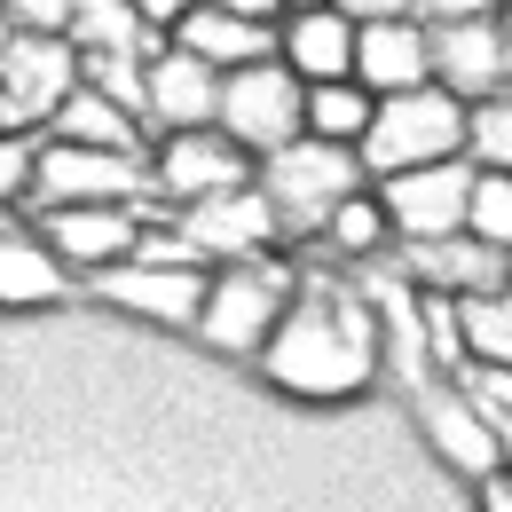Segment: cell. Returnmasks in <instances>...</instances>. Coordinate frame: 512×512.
Returning a JSON list of instances; mask_svg holds the SVG:
<instances>
[{
	"label": "cell",
	"instance_id": "obj_27",
	"mask_svg": "<svg viewBox=\"0 0 512 512\" xmlns=\"http://www.w3.org/2000/svg\"><path fill=\"white\" fill-rule=\"evenodd\" d=\"M465 158L481 174H512V95H489L465 111Z\"/></svg>",
	"mask_w": 512,
	"mask_h": 512
},
{
	"label": "cell",
	"instance_id": "obj_36",
	"mask_svg": "<svg viewBox=\"0 0 512 512\" xmlns=\"http://www.w3.org/2000/svg\"><path fill=\"white\" fill-rule=\"evenodd\" d=\"M497 40H505V95H512V8H497Z\"/></svg>",
	"mask_w": 512,
	"mask_h": 512
},
{
	"label": "cell",
	"instance_id": "obj_31",
	"mask_svg": "<svg viewBox=\"0 0 512 512\" xmlns=\"http://www.w3.org/2000/svg\"><path fill=\"white\" fill-rule=\"evenodd\" d=\"M331 8H339L355 32H363V24H410V16H418V0H331Z\"/></svg>",
	"mask_w": 512,
	"mask_h": 512
},
{
	"label": "cell",
	"instance_id": "obj_23",
	"mask_svg": "<svg viewBox=\"0 0 512 512\" xmlns=\"http://www.w3.org/2000/svg\"><path fill=\"white\" fill-rule=\"evenodd\" d=\"M371 111H379V95L355 87V79L308 87V142H339V150H355V142L371 134Z\"/></svg>",
	"mask_w": 512,
	"mask_h": 512
},
{
	"label": "cell",
	"instance_id": "obj_26",
	"mask_svg": "<svg viewBox=\"0 0 512 512\" xmlns=\"http://www.w3.org/2000/svg\"><path fill=\"white\" fill-rule=\"evenodd\" d=\"M465 237H473V245H489V253H512V174H481V166H473Z\"/></svg>",
	"mask_w": 512,
	"mask_h": 512
},
{
	"label": "cell",
	"instance_id": "obj_16",
	"mask_svg": "<svg viewBox=\"0 0 512 512\" xmlns=\"http://www.w3.org/2000/svg\"><path fill=\"white\" fill-rule=\"evenodd\" d=\"M48 253L64 260V268H87V276H103V268H119L134 260V237H142V213L134 205H64V213H48Z\"/></svg>",
	"mask_w": 512,
	"mask_h": 512
},
{
	"label": "cell",
	"instance_id": "obj_12",
	"mask_svg": "<svg viewBox=\"0 0 512 512\" xmlns=\"http://www.w3.org/2000/svg\"><path fill=\"white\" fill-rule=\"evenodd\" d=\"M182 245L197 260H268L276 245V213L260 205V190H229V197H205V205H182Z\"/></svg>",
	"mask_w": 512,
	"mask_h": 512
},
{
	"label": "cell",
	"instance_id": "obj_34",
	"mask_svg": "<svg viewBox=\"0 0 512 512\" xmlns=\"http://www.w3.org/2000/svg\"><path fill=\"white\" fill-rule=\"evenodd\" d=\"M213 8H229V16H245V24H268V32L292 16V0H213Z\"/></svg>",
	"mask_w": 512,
	"mask_h": 512
},
{
	"label": "cell",
	"instance_id": "obj_4",
	"mask_svg": "<svg viewBox=\"0 0 512 512\" xmlns=\"http://www.w3.org/2000/svg\"><path fill=\"white\" fill-rule=\"evenodd\" d=\"M292 292H300V276H292L284 260H237V268H221V276L205 284L197 339L221 347V355H260L268 331H276L284 308H292Z\"/></svg>",
	"mask_w": 512,
	"mask_h": 512
},
{
	"label": "cell",
	"instance_id": "obj_3",
	"mask_svg": "<svg viewBox=\"0 0 512 512\" xmlns=\"http://www.w3.org/2000/svg\"><path fill=\"white\" fill-rule=\"evenodd\" d=\"M355 158H363V182H394V174H418V166L465 158V103L442 95V87L379 95L371 134L355 142Z\"/></svg>",
	"mask_w": 512,
	"mask_h": 512
},
{
	"label": "cell",
	"instance_id": "obj_39",
	"mask_svg": "<svg viewBox=\"0 0 512 512\" xmlns=\"http://www.w3.org/2000/svg\"><path fill=\"white\" fill-rule=\"evenodd\" d=\"M0 134H8V111H0Z\"/></svg>",
	"mask_w": 512,
	"mask_h": 512
},
{
	"label": "cell",
	"instance_id": "obj_32",
	"mask_svg": "<svg viewBox=\"0 0 512 512\" xmlns=\"http://www.w3.org/2000/svg\"><path fill=\"white\" fill-rule=\"evenodd\" d=\"M505 0H418V24H481V16H497Z\"/></svg>",
	"mask_w": 512,
	"mask_h": 512
},
{
	"label": "cell",
	"instance_id": "obj_8",
	"mask_svg": "<svg viewBox=\"0 0 512 512\" xmlns=\"http://www.w3.org/2000/svg\"><path fill=\"white\" fill-rule=\"evenodd\" d=\"M142 190H150V166L142 158L79 150V142H48L40 150V174H32V197L48 213H64V205H134Z\"/></svg>",
	"mask_w": 512,
	"mask_h": 512
},
{
	"label": "cell",
	"instance_id": "obj_20",
	"mask_svg": "<svg viewBox=\"0 0 512 512\" xmlns=\"http://www.w3.org/2000/svg\"><path fill=\"white\" fill-rule=\"evenodd\" d=\"M71 292V268L48 253V237H24L0 221V308H48Z\"/></svg>",
	"mask_w": 512,
	"mask_h": 512
},
{
	"label": "cell",
	"instance_id": "obj_30",
	"mask_svg": "<svg viewBox=\"0 0 512 512\" xmlns=\"http://www.w3.org/2000/svg\"><path fill=\"white\" fill-rule=\"evenodd\" d=\"M0 16H8L16 32H56V40H64L71 0H0Z\"/></svg>",
	"mask_w": 512,
	"mask_h": 512
},
{
	"label": "cell",
	"instance_id": "obj_25",
	"mask_svg": "<svg viewBox=\"0 0 512 512\" xmlns=\"http://www.w3.org/2000/svg\"><path fill=\"white\" fill-rule=\"evenodd\" d=\"M386 237H394V229H386V205H379V190H355L347 197V205H339V213H331V221H323V253H347V260H363V253H379Z\"/></svg>",
	"mask_w": 512,
	"mask_h": 512
},
{
	"label": "cell",
	"instance_id": "obj_19",
	"mask_svg": "<svg viewBox=\"0 0 512 512\" xmlns=\"http://www.w3.org/2000/svg\"><path fill=\"white\" fill-rule=\"evenodd\" d=\"M355 87L371 95H410V87H434V48H426V24H363L355 32Z\"/></svg>",
	"mask_w": 512,
	"mask_h": 512
},
{
	"label": "cell",
	"instance_id": "obj_29",
	"mask_svg": "<svg viewBox=\"0 0 512 512\" xmlns=\"http://www.w3.org/2000/svg\"><path fill=\"white\" fill-rule=\"evenodd\" d=\"M465 394H473V410H481V418H489V426H497V434H505L512 442V371H489V363H465Z\"/></svg>",
	"mask_w": 512,
	"mask_h": 512
},
{
	"label": "cell",
	"instance_id": "obj_14",
	"mask_svg": "<svg viewBox=\"0 0 512 512\" xmlns=\"http://www.w3.org/2000/svg\"><path fill=\"white\" fill-rule=\"evenodd\" d=\"M402 284L434 292V300H481L512 284V253H489L473 237H434V245H402Z\"/></svg>",
	"mask_w": 512,
	"mask_h": 512
},
{
	"label": "cell",
	"instance_id": "obj_38",
	"mask_svg": "<svg viewBox=\"0 0 512 512\" xmlns=\"http://www.w3.org/2000/svg\"><path fill=\"white\" fill-rule=\"evenodd\" d=\"M292 8H331V0H292Z\"/></svg>",
	"mask_w": 512,
	"mask_h": 512
},
{
	"label": "cell",
	"instance_id": "obj_17",
	"mask_svg": "<svg viewBox=\"0 0 512 512\" xmlns=\"http://www.w3.org/2000/svg\"><path fill=\"white\" fill-rule=\"evenodd\" d=\"M276 64L292 71L300 87H331V79H355V24L339 8H292L276 24Z\"/></svg>",
	"mask_w": 512,
	"mask_h": 512
},
{
	"label": "cell",
	"instance_id": "obj_1",
	"mask_svg": "<svg viewBox=\"0 0 512 512\" xmlns=\"http://www.w3.org/2000/svg\"><path fill=\"white\" fill-rule=\"evenodd\" d=\"M386 363V323L363 292L347 284H308L292 292L284 323L268 331L260 347V371L284 386V394H316V402H339V394H363Z\"/></svg>",
	"mask_w": 512,
	"mask_h": 512
},
{
	"label": "cell",
	"instance_id": "obj_33",
	"mask_svg": "<svg viewBox=\"0 0 512 512\" xmlns=\"http://www.w3.org/2000/svg\"><path fill=\"white\" fill-rule=\"evenodd\" d=\"M134 16H142V24H150V32H174V24H182V16H190L197 0H127Z\"/></svg>",
	"mask_w": 512,
	"mask_h": 512
},
{
	"label": "cell",
	"instance_id": "obj_9",
	"mask_svg": "<svg viewBox=\"0 0 512 512\" xmlns=\"http://www.w3.org/2000/svg\"><path fill=\"white\" fill-rule=\"evenodd\" d=\"M150 190L174 197V205H205V197L253 190V158L229 142L221 127L197 134H158V166H150Z\"/></svg>",
	"mask_w": 512,
	"mask_h": 512
},
{
	"label": "cell",
	"instance_id": "obj_10",
	"mask_svg": "<svg viewBox=\"0 0 512 512\" xmlns=\"http://www.w3.org/2000/svg\"><path fill=\"white\" fill-rule=\"evenodd\" d=\"M205 260H119L95 276V292L127 316H150V323H174V331H197V308H205Z\"/></svg>",
	"mask_w": 512,
	"mask_h": 512
},
{
	"label": "cell",
	"instance_id": "obj_21",
	"mask_svg": "<svg viewBox=\"0 0 512 512\" xmlns=\"http://www.w3.org/2000/svg\"><path fill=\"white\" fill-rule=\"evenodd\" d=\"M48 142H79V150H119V158H142V119L119 111L111 95H95V87H71V103L48 119Z\"/></svg>",
	"mask_w": 512,
	"mask_h": 512
},
{
	"label": "cell",
	"instance_id": "obj_6",
	"mask_svg": "<svg viewBox=\"0 0 512 512\" xmlns=\"http://www.w3.org/2000/svg\"><path fill=\"white\" fill-rule=\"evenodd\" d=\"M71 87H79L71 40H56V32H16L0 48V111H8V127L40 134L71 103Z\"/></svg>",
	"mask_w": 512,
	"mask_h": 512
},
{
	"label": "cell",
	"instance_id": "obj_2",
	"mask_svg": "<svg viewBox=\"0 0 512 512\" xmlns=\"http://www.w3.org/2000/svg\"><path fill=\"white\" fill-rule=\"evenodd\" d=\"M253 190L276 213V237H323V221L363 190V158L339 150V142H308L300 134L292 150H276V158L253 166Z\"/></svg>",
	"mask_w": 512,
	"mask_h": 512
},
{
	"label": "cell",
	"instance_id": "obj_40",
	"mask_svg": "<svg viewBox=\"0 0 512 512\" xmlns=\"http://www.w3.org/2000/svg\"><path fill=\"white\" fill-rule=\"evenodd\" d=\"M505 8H512V0H505Z\"/></svg>",
	"mask_w": 512,
	"mask_h": 512
},
{
	"label": "cell",
	"instance_id": "obj_11",
	"mask_svg": "<svg viewBox=\"0 0 512 512\" xmlns=\"http://www.w3.org/2000/svg\"><path fill=\"white\" fill-rule=\"evenodd\" d=\"M221 119V71H205L182 48H158L142 64V127L158 134H197Z\"/></svg>",
	"mask_w": 512,
	"mask_h": 512
},
{
	"label": "cell",
	"instance_id": "obj_15",
	"mask_svg": "<svg viewBox=\"0 0 512 512\" xmlns=\"http://www.w3.org/2000/svg\"><path fill=\"white\" fill-rule=\"evenodd\" d=\"M426 48H434V87L457 95L465 111L505 95V40H497V16L481 24H426Z\"/></svg>",
	"mask_w": 512,
	"mask_h": 512
},
{
	"label": "cell",
	"instance_id": "obj_35",
	"mask_svg": "<svg viewBox=\"0 0 512 512\" xmlns=\"http://www.w3.org/2000/svg\"><path fill=\"white\" fill-rule=\"evenodd\" d=\"M481 512H512V473H489V481H481Z\"/></svg>",
	"mask_w": 512,
	"mask_h": 512
},
{
	"label": "cell",
	"instance_id": "obj_28",
	"mask_svg": "<svg viewBox=\"0 0 512 512\" xmlns=\"http://www.w3.org/2000/svg\"><path fill=\"white\" fill-rule=\"evenodd\" d=\"M40 150H48V134H24V127H8V134H0V205L32 197V174H40Z\"/></svg>",
	"mask_w": 512,
	"mask_h": 512
},
{
	"label": "cell",
	"instance_id": "obj_37",
	"mask_svg": "<svg viewBox=\"0 0 512 512\" xmlns=\"http://www.w3.org/2000/svg\"><path fill=\"white\" fill-rule=\"evenodd\" d=\"M8 40H16V24H8V16H0V48H8Z\"/></svg>",
	"mask_w": 512,
	"mask_h": 512
},
{
	"label": "cell",
	"instance_id": "obj_18",
	"mask_svg": "<svg viewBox=\"0 0 512 512\" xmlns=\"http://www.w3.org/2000/svg\"><path fill=\"white\" fill-rule=\"evenodd\" d=\"M166 48H182V56H197L205 71H245V64H268L276 56V32L268 24H245V16H229V8H213V0H197L190 16L166 32Z\"/></svg>",
	"mask_w": 512,
	"mask_h": 512
},
{
	"label": "cell",
	"instance_id": "obj_5",
	"mask_svg": "<svg viewBox=\"0 0 512 512\" xmlns=\"http://www.w3.org/2000/svg\"><path fill=\"white\" fill-rule=\"evenodd\" d=\"M213 127L260 166V158H276V150H292V142L308 134V87L276 64V56H268V64H245V71L221 79V119H213Z\"/></svg>",
	"mask_w": 512,
	"mask_h": 512
},
{
	"label": "cell",
	"instance_id": "obj_24",
	"mask_svg": "<svg viewBox=\"0 0 512 512\" xmlns=\"http://www.w3.org/2000/svg\"><path fill=\"white\" fill-rule=\"evenodd\" d=\"M457 331H465V363L512 371V284L481 292V300H457Z\"/></svg>",
	"mask_w": 512,
	"mask_h": 512
},
{
	"label": "cell",
	"instance_id": "obj_7",
	"mask_svg": "<svg viewBox=\"0 0 512 512\" xmlns=\"http://www.w3.org/2000/svg\"><path fill=\"white\" fill-rule=\"evenodd\" d=\"M386 229L402 245H434V237H465V205H473V158H442V166H418V174H394L379 182Z\"/></svg>",
	"mask_w": 512,
	"mask_h": 512
},
{
	"label": "cell",
	"instance_id": "obj_22",
	"mask_svg": "<svg viewBox=\"0 0 512 512\" xmlns=\"http://www.w3.org/2000/svg\"><path fill=\"white\" fill-rule=\"evenodd\" d=\"M64 40H71L79 64H95V56H142L150 48V24L134 16L127 0H71Z\"/></svg>",
	"mask_w": 512,
	"mask_h": 512
},
{
	"label": "cell",
	"instance_id": "obj_13",
	"mask_svg": "<svg viewBox=\"0 0 512 512\" xmlns=\"http://www.w3.org/2000/svg\"><path fill=\"white\" fill-rule=\"evenodd\" d=\"M418 426L434 434V449H442L457 473H473V481L505 473V434L473 410V394H465V386H449V379L418 386Z\"/></svg>",
	"mask_w": 512,
	"mask_h": 512
}]
</instances>
